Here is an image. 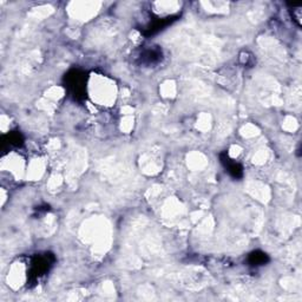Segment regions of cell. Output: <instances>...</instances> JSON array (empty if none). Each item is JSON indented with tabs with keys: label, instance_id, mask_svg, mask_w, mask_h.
<instances>
[{
	"label": "cell",
	"instance_id": "obj_1",
	"mask_svg": "<svg viewBox=\"0 0 302 302\" xmlns=\"http://www.w3.org/2000/svg\"><path fill=\"white\" fill-rule=\"evenodd\" d=\"M56 257L51 253L37 254L32 256L28 267V280L30 282L37 283L38 280L45 276L55 263Z\"/></svg>",
	"mask_w": 302,
	"mask_h": 302
},
{
	"label": "cell",
	"instance_id": "obj_2",
	"mask_svg": "<svg viewBox=\"0 0 302 302\" xmlns=\"http://www.w3.org/2000/svg\"><path fill=\"white\" fill-rule=\"evenodd\" d=\"M65 86L70 96L83 100L86 96V75L79 70L70 71L65 77Z\"/></svg>",
	"mask_w": 302,
	"mask_h": 302
},
{
	"label": "cell",
	"instance_id": "obj_3",
	"mask_svg": "<svg viewBox=\"0 0 302 302\" xmlns=\"http://www.w3.org/2000/svg\"><path fill=\"white\" fill-rule=\"evenodd\" d=\"M220 159H221L223 166H225L226 170L229 172V175H230L231 177H234L236 179L243 177V168H242V165L240 163L235 162L234 159H231L228 153L226 152L221 153V155H220Z\"/></svg>",
	"mask_w": 302,
	"mask_h": 302
},
{
	"label": "cell",
	"instance_id": "obj_4",
	"mask_svg": "<svg viewBox=\"0 0 302 302\" xmlns=\"http://www.w3.org/2000/svg\"><path fill=\"white\" fill-rule=\"evenodd\" d=\"M141 57V62L143 64L147 65H152L158 63L160 59H162V51L157 47H149V49H146L142 51L140 55Z\"/></svg>",
	"mask_w": 302,
	"mask_h": 302
},
{
	"label": "cell",
	"instance_id": "obj_5",
	"mask_svg": "<svg viewBox=\"0 0 302 302\" xmlns=\"http://www.w3.org/2000/svg\"><path fill=\"white\" fill-rule=\"evenodd\" d=\"M269 262V256L261 250H255L248 256V263L253 267H260Z\"/></svg>",
	"mask_w": 302,
	"mask_h": 302
},
{
	"label": "cell",
	"instance_id": "obj_6",
	"mask_svg": "<svg viewBox=\"0 0 302 302\" xmlns=\"http://www.w3.org/2000/svg\"><path fill=\"white\" fill-rule=\"evenodd\" d=\"M24 138L21 136V134L14 131V132H9L7 136H5L4 142L2 144H8L9 147H20L23 144Z\"/></svg>",
	"mask_w": 302,
	"mask_h": 302
},
{
	"label": "cell",
	"instance_id": "obj_7",
	"mask_svg": "<svg viewBox=\"0 0 302 302\" xmlns=\"http://www.w3.org/2000/svg\"><path fill=\"white\" fill-rule=\"evenodd\" d=\"M292 12V18L295 23L298 24V26H301V18H302V7L300 6H293V8L291 9Z\"/></svg>",
	"mask_w": 302,
	"mask_h": 302
}]
</instances>
